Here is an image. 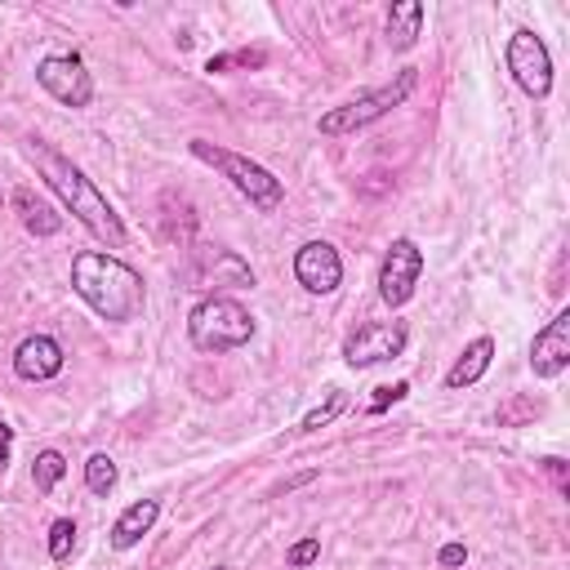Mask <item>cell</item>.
I'll list each match as a JSON object with an SVG mask.
<instances>
[{
    "label": "cell",
    "instance_id": "20",
    "mask_svg": "<svg viewBox=\"0 0 570 570\" xmlns=\"http://www.w3.org/2000/svg\"><path fill=\"white\" fill-rule=\"evenodd\" d=\"M267 54L263 49H237V54H214L205 62V71H228V67H263Z\"/></svg>",
    "mask_w": 570,
    "mask_h": 570
},
{
    "label": "cell",
    "instance_id": "16",
    "mask_svg": "<svg viewBox=\"0 0 570 570\" xmlns=\"http://www.w3.org/2000/svg\"><path fill=\"white\" fill-rule=\"evenodd\" d=\"M14 205H19V214H23V228L36 232V237H54V232L62 228V219H58V214H54L32 187H23V192L14 196Z\"/></svg>",
    "mask_w": 570,
    "mask_h": 570
},
{
    "label": "cell",
    "instance_id": "13",
    "mask_svg": "<svg viewBox=\"0 0 570 570\" xmlns=\"http://www.w3.org/2000/svg\"><path fill=\"white\" fill-rule=\"evenodd\" d=\"M490 362H494V339H490V334H481V339H472V343L459 352V362L446 371V388H451V392L472 388V384L490 371Z\"/></svg>",
    "mask_w": 570,
    "mask_h": 570
},
{
    "label": "cell",
    "instance_id": "1",
    "mask_svg": "<svg viewBox=\"0 0 570 570\" xmlns=\"http://www.w3.org/2000/svg\"><path fill=\"white\" fill-rule=\"evenodd\" d=\"M32 157H36V166H41V179L58 192V201L77 214L81 219V228L94 237V241H103V246H112V250H121L129 237H125V224H121V214L107 205V196L86 179V170L81 166H71L67 157H58L54 148H45V142L36 138L32 142Z\"/></svg>",
    "mask_w": 570,
    "mask_h": 570
},
{
    "label": "cell",
    "instance_id": "5",
    "mask_svg": "<svg viewBox=\"0 0 570 570\" xmlns=\"http://www.w3.org/2000/svg\"><path fill=\"white\" fill-rule=\"evenodd\" d=\"M414 86H419V67H406V71H401V77H397L392 86H384V90H371V94H362V99H352V103H343V107L326 112V116L317 121V129H321V134H330V138H339V134H352V129H366V125L384 121L392 107H401V103L414 94Z\"/></svg>",
    "mask_w": 570,
    "mask_h": 570
},
{
    "label": "cell",
    "instance_id": "28",
    "mask_svg": "<svg viewBox=\"0 0 570 570\" xmlns=\"http://www.w3.org/2000/svg\"><path fill=\"white\" fill-rule=\"evenodd\" d=\"M0 205H5V196H0Z\"/></svg>",
    "mask_w": 570,
    "mask_h": 570
},
{
    "label": "cell",
    "instance_id": "26",
    "mask_svg": "<svg viewBox=\"0 0 570 570\" xmlns=\"http://www.w3.org/2000/svg\"><path fill=\"white\" fill-rule=\"evenodd\" d=\"M312 477H317V472H299V477H290V481H285L281 490H285V494H290V490H299V486H308Z\"/></svg>",
    "mask_w": 570,
    "mask_h": 570
},
{
    "label": "cell",
    "instance_id": "24",
    "mask_svg": "<svg viewBox=\"0 0 570 570\" xmlns=\"http://www.w3.org/2000/svg\"><path fill=\"white\" fill-rule=\"evenodd\" d=\"M10 451H14V428H10L5 419H0V468L10 464Z\"/></svg>",
    "mask_w": 570,
    "mask_h": 570
},
{
    "label": "cell",
    "instance_id": "25",
    "mask_svg": "<svg viewBox=\"0 0 570 570\" xmlns=\"http://www.w3.org/2000/svg\"><path fill=\"white\" fill-rule=\"evenodd\" d=\"M468 561V548L464 544H446L442 548V566H464Z\"/></svg>",
    "mask_w": 570,
    "mask_h": 570
},
{
    "label": "cell",
    "instance_id": "10",
    "mask_svg": "<svg viewBox=\"0 0 570 570\" xmlns=\"http://www.w3.org/2000/svg\"><path fill=\"white\" fill-rule=\"evenodd\" d=\"M295 281L304 285L308 295H334L343 281V259L330 241H308L295 254Z\"/></svg>",
    "mask_w": 570,
    "mask_h": 570
},
{
    "label": "cell",
    "instance_id": "22",
    "mask_svg": "<svg viewBox=\"0 0 570 570\" xmlns=\"http://www.w3.org/2000/svg\"><path fill=\"white\" fill-rule=\"evenodd\" d=\"M317 557H321V539H317V535L299 539V544H295L290 552H285V561H290V566H299V570H304V566H312Z\"/></svg>",
    "mask_w": 570,
    "mask_h": 570
},
{
    "label": "cell",
    "instance_id": "6",
    "mask_svg": "<svg viewBox=\"0 0 570 570\" xmlns=\"http://www.w3.org/2000/svg\"><path fill=\"white\" fill-rule=\"evenodd\" d=\"M509 71L522 94H531V99L552 94V58H548V45L531 27H517L509 36Z\"/></svg>",
    "mask_w": 570,
    "mask_h": 570
},
{
    "label": "cell",
    "instance_id": "4",
    "mask_svg": "<svg viewBox=\"0 0 570 570\" xmlns=\"http://www.w3.org/2000/svg\"><path fill=\"white\" fill-rule=\"evenodd\" d=\"M192 157L205 161V166H214L250 205H259L263 214L285 201L281 179H276L272 170H263L259 161H250V157H237V152H228V148H214V142H205V138H192Z\"/></svg>",
    "mask_w": 570,
    "mask_h": 570
},
{
    "label": "cell",
    "instance_id": "7",
    "mask_svg": "<svg viewBox=\"0 0 570 570\" xmlns=\"http://www.w3.org/2000/svg\"><path fill=\"white\" fill-rule=\"evenodd\" d=\"M406 321H366L356 326V334H347L343 343V362L352 371H366V366H379V362H392V356L406 352Z\"/></svg>",
    "mask_w": 570,
    "mask_h": 570
},
{
    "label": "cell",
    "instance_id": "8",
    "mask_svg": "<svg viewBox=\"0 0 570 570\" xmlns=\"http://www.w3.org/2000/svg\"><path fill=\"white\" fill-rule=\"evenodd\" d=\"M419 276H423V250L410 237H397L379 267V299L388 308H406L419 290Z\"/></svg>",
    "mask_w": 570,
    "mask_h": 570
},
{
    "label": "cell",
    "instance_id": "2",
    "mask_svg": "<svg viewBox=\"0 0 570 570\" xmlns=\"http://www.w3.org/2000/svg\"><path fill=\"white\" fill-rule=\"evenodd\" d=\"M71 290H77L103 321H116V326L134 321L142 312V304H148L142 276L103 250H81L71 259Z\"/></svg>",
    "mask_w": 570,
    "mask_h": 570
},
{
    "label": "cell",
    "instance_id": "15",
    "mask_svg": "<svg viewBox=\"0 0 570 570\" xmlns=\"http://www.w3.org/2000/svg\"><path fill=\"white\" fill-rule=\"evenodd\" d=\"M419 27H423V5L419 0H397V5L388 10V45L392 49H410L419 41Z\"/></svg>",
    "mask_w": 570,
    "mask_h": 570
},
{
    "label": "cell",
    "instance_id": "14",
    "mask_svg": "<svg viewBox=\"0 0 570 570\" xmlns=\"http://www.w3.org/2000/svg\"><path fill=\"white\" fill-rule=\"evenodd\" d=\"M157 517H161V504L157 499H138V504H129L121 517H116V526H112V548H134L142 535H148L152 526H157Z\"/></svg>",
    "mask_w": 570,
    "mask_h": 570
},
{
    "label": "cell",
    "instance_id": "18",
    "mask_svg": "<svg viewBox=\"0 0 570 570\" xmlns=\"http://www.w3.org/2000/svg\"><path fill=\"white\" fill-rule=\"evenodd\" d=\"M116 464L107 459V455H90V464H86V486L94 490V494H112L116 490Z\"/></svg>",
    "mask_w": 570,
    "mask_h": 570
},
{
    "label": "cell",
    "instance_id": "23",
    "mask_svg": "<svg viewBox=\"0 0 570 570\" xmlns=\"http://www.w3.org/2000/svg\"><path fill=\"white\" fill-rule=\"evenodd\" d=\"M375 392H379V397H375V401H371V414H384V410H388V406H397V401H401V397H406V392H410V384H406V379H401V384H392V388H375Z\"/></svg>",
    "mask_w": 570,
    "mask_h": 570
},
{
    "label": "cell",
    "instance_id": "9",
    "mask_svg": "<svg viewBox=\"0 0 570 570\" xmlns=\"http://www.w3.org/2000/svg\"><path fill=\"white\" fill-rule=\"evenodd\" d=\"M36 81L49 99H58L62 107H90L94 103V81L77 54H54L36 62Z\"/></svg>",
    "mask_w": 570,
    "mask_h": 570
},
{
    "label": "cell",
    "instance_id": "11",
    "mask_svg": "<svg viewBox=\"0 0 570 570\" xmlns=\"http://www.w3.org/2000/svg\"><path fill=\"white\" fill-rule=\"evenodd\" d=\"M570 366V312H557L531 343V371L539 379H557Z\"/></svg>",
    "mask_w": 570,
    "mask_h": 570
},
{
    "label": "cell",
    "instance_id": "3",
    "mask_svg": "<svg viewBox=\"0 0 570 570\" xmlns=\"http://www.w3.org/2000/svg\"><path fill=\"white\" fill-rule=\"evenodd\" d=\"M187 339L201 352H232L254 339V317L228 295H209L187 312Z\"/></svg>",
    "mask_w": 570,
    "mask_h": 570
},
{
    "label": "cell",
    "instance_id": "17",
    "mask_svg": "<svg viewBox=\"0 0 570 570\" xmlns=\"http://www.w3.org/2000/svg\"><path fill=\"white\" fill-rule=\"evenodd\" d=\"M62 472H67V459H62L58 451H41L36 464H32V481H36L41 494H49V490L62 481Z\"/></svg>",
    "mask_w": 570,
    "mask_h": 570
},
{
    "label": "cell",
    "instance_id": "27",
    "mask_svg": "<svg viewBox=\"0 0 570 570\" xmlns=\"http://www.w3.org/2000/svg\"><path fill=\"white\" fill-rule=\"evenodd\" d=\"M214 570H232V566H214Z\"/></svg>",
    "mask_w": 570,
    "mask_h": 570
},
{
    "label": "cell",
    "instance_id": "19",
    "mask_svg": "<svg viewBox=\"0 0 570 570\" xmlns=\"http://www.w3.org/2000/svg\"><path fill=\"white\" fill-rule=\"evenodd\" d=\"M71 548H77V522L58 517V522L49 526V557H54V561H67Z\"/></svg>",
    "mask_w": 570,
    "mask_h": 570
},
{
    "label": "cell",
    "instance_id": "12",
    "mask_svg": "<svg viewBox=\"0 0 570 570\" xmlns=\"http://www.w3.org/2000/svg\"><path fill=\"white\" fill-rule=\"evenodd\" d=\"M67 356H62V343L49 339V334H27L19 347H14V375L27 379V384H45L54 375H62Z\"/></svg>",
    "mask_w": 570,
    "mask_h": 570
},
{
    "label": "cell",
    "instance_id": "21",
    "mask_svg": "<svg viewBox=\"0 0 570 570\" xmlns=\"http://www.w3.org/2000/svg\"><path fill=\"white\" fill-rule=\"evenodd\" d=\"M343 406H347V397H343V392H330V401H326V406H317V410H312V414H308L299 428H304V433H317V428H326V423H330V419H334Z\"/></svg>",
    "mask_w": 570,
    "mask_h": 570
}]
</instances>
